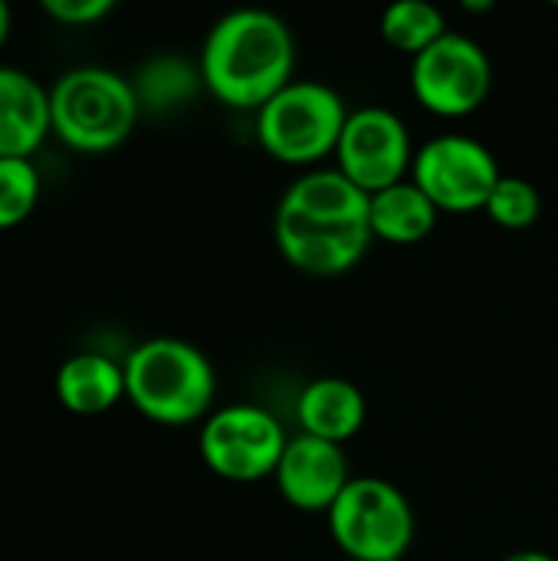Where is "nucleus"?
Masks as SVG:
<instances>
[{
  "instance_id": "obj_1",
  "label": "nucleus",
  "mask_w": 558,
  "mask_h": 561,
  "mask_svg": "<svg viewBox=\"0 0 558 561\" xmlns=\"http://www.w3.org/2000/svg\"><path fill=\"white\" fill-rule=\"evenodd\" d=\"M372 197L339 168H312L296 178L276 207V247L309 276H342L372 247Z\"/></svg>"
},
{
  "instance_id": "obj_2",
  "label": "nucleus",
  "mask_w": 558,
  "mask_h": 561,
  "mask_svg": "<svg viewBox=\"0 0 558 561\" xmlns=\"http://www.w3.org/2000/svg\"><path fill=\"white\" fill-rule=\"evenodd\" d=\"M293 30L270 10L243 7L220 16L201 49V79L230 108H263L293 82Z\"/></svg>"
},
{
  "instance_id": "obj_3",
  "label": "nucleus",
  "mask_w": 558,
  "mask_h": 561,
  "mask_svg": "<svg viewBox=\"0 0 558 561\" xmlns=\"http://www.w3.org/2000/svg\"><path fill=\"white\" fill-rule=\"evenodd\" d=\"M125 368V398L155 424L184 427L210 417L217 394V375L210 358L171 335L148 339L128 352Z\"/></svg>"
},
{
  "instance_id": "obj_4",
  "label": "nucleus",
  "mask_w": 558,
  "mask_h": 561,
  "mask_svg": "<svg viewBox=\"0 0 558 561\" xmlns=\"http://www.w3.org/2000/svg\"><path fill=\"white\" fill-rule=\"evenodd\" d=\"M138 112L135 85L102 66L69 69L49 89L53 135L86 154L118 148L135 131Z\"/></svg>"
},
{
  "instance_id": "obj_5",
  "label": "nucleus",
  "mask_w": 558,
  "mask_h": 561,
  "mask_svg": "<svg viewBox=\"0 0 558 561\" xmlns=\"http://www.w3.org/2000/svg\"><path fill=\"white\" fill-rule=\"evenodd\" d=\"M349 108L342 95L316 79H293L257 112V138L270 158L312 168L335 154Z\"/></svg>"
},
{
  "instance_id": "obj_6",
  "label": "nucleus",
  "mask_w": 558,
  "mask_h": 561,
  "mask_svg": "<svg viewBox=\"0 0 558 561\" xmlns=\"http://www.w3.org/2000/svg\"><path fill=\"white\" fill-rule=\"evenodd\" d=\"M326 516L345 559L401 561L414 542V510L408 496L382 477H352Z\"/></svg>"
},
{
  "instance_id": "obj_7",
  "label": "nucleus",
  "mask_w": 558,
  "mask_h": 561,
  "mask_svg": "<svg viewBox=\"0 0 558 561\" xmlns=\"http://www.w3.org/2000/svg\"><path fill=\"white\" fill-rule=\"evenodd\" d=\"M289 437L257 404H227L201 424V460L227 483H260L276 473Z\"/></svg>"
},
{
  "instance_id": "obj_8",
  "label": "nucleus",
  "mask_w": 558,
  "mask_h": 561,
  "mask_svg": "<svg viewBox=\"0 0 558 561\" xmlns=\"http://www.w3.org/2000/svg\"><path fill=\"white\" fill-rule=\"evenodd\" d=\"M493 85V66L483 46L464 33H444L434 46L411 59V92L414 99L441 115L464 118L474 115Z\"/></svg>"
},
{
  "instance_id": "obj_9",
  "label": "nucleus",
  "mask_w": 558,
  "mask_h": 561,
  "mask_svg": "<svg viewBox=\"0 0 558 561\" xmlns=\"http://www.w3.org/2000/svg\"><path fill=\"white\" fill-rule=\"evenodd\" d=\"M500 178L493 151L470 135H437L414 151L411 164V181L447 214L483 210Z\"/></svg>"
},
{
  "instance_id": "obj_10",
  "label": "nucleus",
  "mask_w": 558,
  "mask_h": 561,
  "mask_svg": "<svg viewBox=\"0 0 558 561\" xmlns=\"http://www.w3.org/2000/svg\"><path fill=\"white\" fill-rule=\"evenodd\" d=\"M414 164L408 125L385 105L352 108L335 148V168L368 197L405 181Z\"/></svg>"
},
{
  "instance_id": "obj_11",
  "label": "nucleus",
  "mask_w": 558,
  "mask_h": 561,
  "mask_svg": "<svg viewBox=\"0 0 558 561\" xmlns=\"http://www.w3.org/2000/svg\"><path fill=\"white\" fill-rule=\"evenodd\" d=\"M280 496L303 513H329L342 490L352 483L345 447L296 434L289 437L280 467L273 473Z\"/></svg>"
},
{
  "instance_id": "obj_12",
  "label": "nucleus",
  "mask_w": 558,
  "mask_h": 561,
  "mask_svg": "<svg viewBox=\"0 0 558 561\" xmlns=\"http://www.w3.org/2000/svg\"><path fill=\"white\" fill-rule=\"evenodd\" d=\"M49 131V89L23 69L0 66V158H33Z\"/></svg>"
},
{
  "instance_id": "obj_13",
  "label": "nucleus",
  "mask_w": 558,
  "mask_h": 561,
  "mask_svg": "<svg viewBox=\"0 0 558 561\" xmlns=\"http://www.w3.org/2000/svg\"><path fill=\"white\" fill-rule=\"evenodd\" d=\"M365 414H368L365 394L345 378H316L296 398L299 434L339 447H345V440H352L362 431Z\"/></svg>"
},
{
  "instance_id": "obj_14",
  "label": "nucleus",
  "mask_w": 558,
  "mask_h": 561,
  "mask_svg": "<svg viewBox=\"0 0 558 561\" xmlns=\"http://www.w3.org/2000/svg\"><path fill=\"white\" fill-rule=\"evenodd\" d=\"M56 398L72 414H105L125 398V368L99 352H79L59 365Z\"/></svg>"
},
{
  "instance_id": "obj_15",
  "label": "nucleus",
  "mask_w": 558,
  "mask_h": 561,
  "mask_svg": "<svg viewBox=\"0 0 558 561\" xmlns=\"http://www.w3.org/2000/svg\"><path fill=\"white\" fill-rule=\"evenodd\" d=\"M437 214L441 210L431 204V197L411 178H405L372 194V207H368L372 237L391 247H414L431 237Z\"/></svg>"
},
{
  "instance_id": "obj_16",
  "label": "nucleus",
  "mask_w": 558,
  "mask_h": 561,
  "mask_svg": "<svg viewBox=\"0 0 558 561\" xmlns=\"http://www.w3.org/2000/svg\"><path fill=\"white\" fill-rule=\"evenodd\" d=\"M444 33H447L444 13L428 0H398L382 13L385 43L398 53H411V59L428 46H434Z\"/></svg>"
},
{
  "instance_id": "obj_17",
  "label": "nucleus",
  "mask_w": 558,
  "mask_h": 561,
  "mask_svg": "<svg viewBox=\"0 0 558 561\" xmlns=\"http://www.w3.org/2000/svg\"><path fill=\"white\" fill-rule=\"evenodd\" d=\"M201 69L187 66L181 56H155L148 66H141L135 95L141 102V108H155V112H168L184 105L187 99H194L197 85H201Z\"/></svg>"
},
{
  "instance_id": "obj_18",
  "label": "nucleus",
  "mask_w": 558,
  "mask_h": 561,
  "mask_svg": "<svg viewBox=\"0 0 558 561\" xmlns=\"http://www.w3.org/2000/svg\"><path fill=\"white\" fill-rule=\"evenodd\" d=\"M43 184L30 158H0V230L23 224L39 204Z\"/></svg>"
},
{
  "instance_id": "obj_19",
  "label": "nucleus",
  "mask_w": 558,
  "mask_h": 561,
  "mask_svg": "<svg viewBox=\"0 0 558 561\" xmlns=\"http://www.w3.org/2000/svg\"><path fill=\"white\" fill-rule=\"evenodd\" d=\"M487 217L503 227V230H526L539 220L543 210V197L536 191L533 181L520 178V174H503L487 201Z\"/></svg>"
},
{
  "instance_id": "obj_20",
  "label": "nucleus",
  "mask_w": 558,
  "mask_h": 561,
  "mask_svg": "<svg viewBox=\"0 0 558 561\" xmlns=\"http://www.w3.org/2000/svg\"><path fill=\"white\" fill-rule=\"evenodd\" d=\"M112 0H43V13L62 26H89L112 13Z\"/></svg>"
},
{
  "instance_id": "obj_21",
  "label": "nucleus",
  "mask_w": 558,
  "mask_h": 561,
  "mask_svg": "<svg viewBox=\"0 0 558 561\" xmlns=\"http://www.w3.org/2000/svg\"><path fill=\"white\" fill-rule=\"evenodd\" d=\"M503 561H556L549 552L543 549H520V552H510Z\"/></svg>"
},
{
  "instance_id": "obj_22",
  "label": "nucleus",
  "mask_w": 558,
  "mask_h": 561,
  "mask_svg": "<svg viewBox=\"0 0 558 561\" xmlns=\"http://www.w3.org/2000/svg\"><path fill=\"white\" fill-rule=\"evenodd\" d=\"M7 36H10V7L0 0V46L7 43Z\"/></svg>"
},
{
  "instance_id": "obj_23",
  "label": "nucleus",
  "mask_w": 558,
  "mask_h": 561,
  "mask_svg": "<svg viewBox=\"0 0 558 561\" xmlns=\"http://www.w3.org/2000/svg\"><path fill=\"white\" fill-rule=\"evenodd\" d=\"M345 561H355V559H345Z\"/></svg>"
}]
</instances>
